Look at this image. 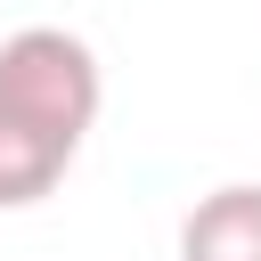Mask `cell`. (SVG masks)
Segmentation results:
<instances>
[{
  "instance_id": "6da1fadb",
  "label": "cell",
  "mask_w": 261,
  "mask_h": 261,
  "mask_svg": "<svg viewBox=\"0 0 261 261\" xmlns=\"http://www.w3.org/2000/svg\"><path fill=\"white\" fill-rule=\"evenodd\" d=\"M0 98L24 106L33 122L65 130V139H90L98 106H106V73H98V49L65 24H24L0 41Z\"/></svg>"
},
{
  "instance_id": "7a4b0ae2",
  "label": "cell",
  "mask_w": 261,
  "mask_h": 261,
  "mask_svg": "<svg viewBox=\"0 0 261 261\" xmlns=\"http://www.w3.org/2000/svg\"><path fill=\"white\" fill-rule=\"evenodd\" d=\"M73 155H82V139H65V130H49V122H33L24 106L0 98V212L41 204V196L73 171Z\"/></svg>"
},
{
  "instance_id": "3957f363",
  "label": "cell",
  "mask_w": 261,
  "mask_h": 261,
  "mask_svg": "<svg viewBox=\"0 0 261 261\" xmlns=\"http://www.w3.org/2000/svg\"><path fill=\"white\" fill-rule=\"evenodd\" d=\"M179 261H261V188L228 179L188 204L179 220Z\"/></svg>"
}]
</instances>
